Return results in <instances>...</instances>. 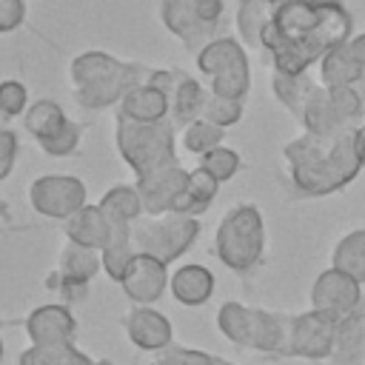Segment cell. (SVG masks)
I'll return each mask as SVG.
<instances>
[{
    "mask_svg": "<svg viewBox=\"0 0 365 365\" xmlns=\"http://www.w3.org/2000/svg\"><path fill=\"white\" fill-rule=\"evenodd\" d=\"M354 37V17L342 3L288 0L262 29L259 51L274 71L302 74L331 48Z\"/></svg>",
    "mask_w": 365,
    "mask_h": 365,
    "instance_id": "cell-1",
    "label": "cell"
},
{
    "mask_svg": "<svg viewBox=\"0 0 365 365\" xmlns=\"http://www.w3.org/2000/svg\"><path fill=\"white\" fill-rule=\"evenodd\" d=\"M282 160L299 197H328L354 182V177L362 171L356 128L331 140L302 134L285 143Z\"/></svg>",
    "mask_w": 365,
    "mask_h": 365,
    "instance_id": "cell-2",
    "label": "cell"
},
{
    "mask_svg": "<svg viewBox=\"0 0 365 365\" xmlns=\"http://www.w3.org/2000/svg\"><path fill=\"white\" fill-rule=\"evenodd\" d=\"M151 71L154 68L145 63L117 60L114 54L106 51H83L68 63L71 97L86 111L111 108L123 100V94L131 86L148 83Z\"/></svg>",
    "mask_w": 365,
    "mask_h": 365,
    "instance_id": "cell-3",
    "label": "cell"
},
{
    "mask_svg": "<svg viewBox=\"0 0 365 365\" xmlns=\"http://www.w3.org/2000/svg\"><path fill=\"white\" fill-rule=\"evenodd\" d=\"M262 251H265V222H262L259 208L251 205V202L234 205L220 220L217 234H214L217 259L225 268H231L237 274H245V271L259 265Z\"/></svg>",
    "mask_w": 365,
    "mask_h": 365,
    "instance_id": "cell-4",
    "label": "cell"
},
{
    "mask_svg": "<svg viewBox=\"0 0 365 365\" xmlns=\"http://www.w3.org/2000/svg\"><path fill=\"white\" fill-rule=\"evenodd\" d=\"M117 151L123 163L134 174H145L151 168L177 163V128L171 120H157V123H134L117 117Z\"/></svg>",
    "mask_w": 365,
    "mask_h": 365,
    "instance_id": "cell-5",
    "label": "cell"
},
{
    "mask_svg": "<svg viewBox=\"0 0 365 365\" xmlns=\"http://www.w3.org/2000/svg\"><path fill=\"white\" fill-rule=\"evenodd\" d=\"M200 237V222L197 217L185 214H157L148 217L143 214L140 220L131 222V245L137 254H148L160 262H174L180 259Z\"/></svg>",
    "mask_w": 365,
    "mask_h": 365,
    "instance_id": "cell-6",
    "label": "cell"
},
{
    "mask_svg": "<svg viewBox=\"0 0 365 365\" xmlns=\"http://www.w3.org/2000/svg\"><path fill=\"white\" fill-rule=\"evenodd\" d=\"M194 63L208 77L214 94L245 100L251 88V68H248V54L240 40L214 37L194 54Z\"/></svg>",
    "mask_w": 365,
    "mask_h": 365,
    "instance_id": "cell-7",
    "label": "cell"
},
{
    "mask_svg": "<svg viewBox=\"0 0 365 365\" xmlns=\"http://www.w3.org/2000/svg\"><path fill=\"white\" fill-rule=\"evenodd\" d=\"M86 182L71 174H46L29 185V205L48 220H68L86 205Z\"/></svg>",
    "mask_w": 365,
    "mask_h": 365,
    "instance_id": "cell-8",
    "label": "cell"
},
{
    "mask_svg": "<svg viewBox=\"0 0 365 365\" xmlns=\"http://www.w3.org/2000/svg\"><path fill=\"white\" fill-rule=\"evenodd\" d=\"M151 83L165 91L168 120L174 123V128H185L188 123H194L200 117L208 88H202L188 71H182V68H154Z\"/></svg>",
    "mask_w": 365,
    "mask_h": 365,
    "instance_id": "cell-9",
    "label": "cell"
},
{
    "mask_svg": "<svg viewBox=\"0 0 365 365\" xmlns=\"http://www.w3.org/2000/svg\"><path fill=\"white\" fill-rule=\"evenodd\" d=\"M336 328L339 319L325 311H305L291 317V345L288 356H302V359H328L336 342Z\"/></svg>",
    "mask_w": 365,
    "mask_h": 365,
    "instance_id": "cell-10",
    "label": "cell"
},
{
    "mask_svg": "<svg viewBox=\"0 0 365 365\" xmlns=\"http://www.w3.org/2000/svg\"><path fill=\"white\" fill-rule=\"evenodd\" d=\"M185 185H188V171L180 163H168V165L151 168L145 174H137V180H134V188L140 194L143 211L148 217L168 214L174 208V202L180 200V194L185 191Z\"/></svg>",
    "mask_w": 365,
    "mask_h": 365,
    "instance_id": "cell-11",
    "label": "cell"
},
{
    "mask_svg": "<svg viewBox=\"0 0 365 365\" xmlns=\"http://www.w3.org/2000/svg\"><path fill=\"white\" fill-rule=\"evenodd\" d=\"M362 282H356L354 277H348L339 268H325L314 285H311V308L334 314L336 319H345L348 314H354L362 305Z\"/></svg>",
    "mask_w": 365,
    "mask_h": 365,
    "instance_id": "cell-12",
    "label": "cell"
},
{
    "mask_svg": "<svg viewBox=\"0 0 365 365\" xmlns=\"http://www.w3.org/2000/svg\"><path fill=\"white\" fill-rule=\"evenodd\" d=\"M103 268V257L94 248H83L71 240H66L63 251H60V262H57V282L54 288L68 297V299H86L88 282L100 274Z\"/></svg>",
    "mask_w": 365,
    "mask_h": 365,
    "instance_id": "cell-13",
    "label": "cell"
},
{
    "mask_svg": "<svg viewBox=\"0 0 365 365\" xmlns=\"http://www.w3.org/2000/svg\"><path fill=\"white\" fill-rule=\"evenodd\" d=\"M23 325H26L31 345H66V342L77 339V319L60 302H48V305L34 308Z\"/></svg>",
    "mask_w": 365,
    "mask_h": 365,
    "instance_id": "cell-14",
    "label": "cell"
},
{
    "mask_svg": "<svg viewBox=\"0 0 365 365\" xmlns=\"http://www.w3.org/2000/svg\"><path fill=\"white\" fill-rule=\"evenodd\" d=\"M123 331L140 351H165L174 345V328L171 319L151 305H137L123 317Z\"/></svg>",
    "mask_w": 365,
    "mask_h": 365,
    "instance_id": "cell-15",
    "label": "cell"
},
{
    "mask_svg": "<svg viewBox=\"0 0 365 365\" xmlns=\"http://www.w3.org/2000/svg\"><path fill=\"white\" fill-rule=\"evenodd\" d=\"M168 279L171 277H168V265L165 262H160V259H154L148 254H137L120 285H123V294L131 302H137V305H154L165 294Z\"/></svg>",
    "mask_w": 365,
    "mask_h": 365,
    "instance_id": "cell-16",
    "label": "cell"
},
{
    "mask_svg": "<svg viewBox=\"0 0 365 365\" xmlns=\"http://www.w3.org/2000/svg\"><path fill=\"white\" fill-rule=\"evenodd\" d=\"M160 23L165 31H171L174 37H180V43L185 46L188 54H197L208 40L220 37L217 26H205L200 23L182 0H160Z\"/></svg>",
    "mask_w": 365,
    "mask_h": 365,
    "instance_id": "cell-17",
    "label": "cell"
},
{
    "mask_svg": "<svg viewBox=\"0 0 365 365\" xmlns=\"http://www.w3.org/2000/svg\"><path fill=\"white\" fill-rule=\"evenodd\" d=\"M299 123H302L305 134H311V137H325V140L351 131V125L336 114V108H334V103H331V94H328V88H325L322 83L311 88V94H308V100H305V106H302Z\"/></svg>",
    "mask_w": 365,
    "mask_h": 365,
    "instance_id": "cell-18",
    "label": "cell"
},
{
    "mask_svg": "<svg viewBox=\"0 0 365 365\" xmlns=\"http://www.w3.org/2000/svg\"><path fill=\"white\" fill-rule=\"evenodd\" d=\"M117 117L134 120V123L168 120V100H165V91L157 88L151 80L131 86V88L123 94V100L117 103Z\"/></svg>",
    "mask_w": 365,
    "mask_h": 365,
    "instance_id": "cell-19",
    "label": "cell"
},
{
    "mask_svg": "<svg viewBox=\"0 0 365 365\" xmlns=\"http://www.w3.org/2000/svg\"><path fill=\"white\" fill-rule=\"evenodd\" d=\"M66 222V240L83 245V248H94L103 251L111 242V222L106 220L100 205H83L80 211H74Z\"/></svg>",
    "mask_w": 365,
    "mask_h": 365,
    "instance_id": "cell-20",
    "label": "cell"
},
{
    "mask_svg": "<svg viewBox=\"0 0 365 365\" xmlns=\"http://www.w3.org/2000/svg\"><path fill=\"white\" fill-rule=\"evenodd\" d=\"M171 297L180 302V305H188V308H197V305H205L211 297H214V288H217V279L214 274L205 268V265H180L171 279Z\"/></svg>",
    "mask_w": 365,
    "mask_h": 365,
    "instance_id": "cell-21",
    "label": "cell"
},
{
    "mask_svg": "<svg viewBox=\"0 0 365 365\" xmlns=\"http://www.w3.org/2000/svg\"><path fill=\"white\" fill-rule=\"evenodd\" d=\"M328 359L334 365H365V305L339 319L336 342Z\"/></svg>",
    "mask_w": 365,
    "mask_h": 365,
    "instance_id": "cell-22",
    "label": "cell"
},
{
    "mask_svg": "<svg viewBox=\"0 0 365 365\" xmlns=\"http://www.w3.org/2000/svg\"><path fill=\"white\" fill-rule=\"evenodd\" d=\"M220 194V180L214 174H208L202 165H197L194 171H188V185L180 194V200L174 202V214H185V217H200L211 208V202Z\"/></svg>",
    "mask_w": 365,
    "mask_h": 365,
    "instance_id": "cell-23",
    "label": "cell"
},
{
    "mask_svg": "<svg viewBox=\"0 0 365 365\" xmlns=\"http://www.w3.org/2000/svg\"><path fill=\"white\" fill-rule=\"evenodd\" d=\"M359 77H365L362 66L356 63L354 51L348 48V43L331 48L322 60H319V83L325 88H336V86H354Z\"/></svg>",
    "mask_w": 365,
    "mask_h": 365,
    "instance_id": "cell-24",
    "label": "cell"
},
{
    "mask_svg": "<svg viewBox=\"0 0 365 365\" xmlns=\"http://www.w3.org/2000/svg\"><path fill=\"white\" fill-rule=\"evenodd\" d=\"M274 11H277V6H274L271 0H240L237 17H234L240 43H242V46H251V48H259V43H262V29H265L268 20L274 17Z\"/></svg>",
    "mask_w": 365,
    "mask_h": 365,
    "instance_id": "cell-25",
    "label": "cell"
},
{
    "mask_svg": "<svg viewBox=\"0 0 365 365\" xmlns=\"http://www.w3.org/2000/svg\"><path fill=\"white\" fill-rule=\"evenodd\" d=\"M314 86H317V83L308 77V71H302V74H282V71H274V74H271V91H274L277 103L285 106L297 120H299L302 106H305V100H308V94H311Z\"/></svg>",
    "mask_w": 365,
    "mask_h": 365,
    "instance_id": "cell-26",
    "label": "cell"
},
{
    "mask_svg": "<svg viewBox=\"0 0 365 365\" xmlns=\"http://www.w3.org/2000/svg\"><path fill=\"white\" fill-rule=\"evenodd\" d=\"M331 265L345 271L356 282H365V228H354L334 245Z\"/></svg>",
    "mask_w": 365,
    "mask_h": 365,
    "instance_id": "cell-27",
    "label": "cell"
},
{
    "mask_svg": "<svg viewBox=\"0 0 365 365\" xmlns=\"http://www.w3.org/2000/svg\"><path fill=\"white\" fill-rule=\"evenodd\" d=\"M66 123H68V117H66V111L54 100H34L26 108V114H23V125H26V131L37 143L46 140V137H51V134H57Z\"/></svg>",
    "mask_w": 365,
    "mask_h": 365,
    "instance_id": "cell-28",
    "label": "cell"
},
{
    "mask_svg": "<svg viewBox=\"0 0 365 365\" xmlns=\"http://www.w3.org/2000/svg\"><path fill=\"white\" fill-rule=\"evenodd\" d=\"M97 205L103 208L108 222H134V220H140L145 214L134 185H114V188H108L100 197Z\"/></svg>",
    "mask_w": 365,
    "mask_h": 365,
    "instance_id": "cell-29",
    "label": "cell"
},
{
    "mask_svg": "<svg viewBox=\"0 0 365 365\" xmlns=\"http://www.w3.org/2000/svg\"><path fill=\"white\" fill-rule=\"evenodd\" d=\"M91 356L83 354L74 342L66 345H31L20 354L17 365H88Z\"/></svg>",
    "mask_w": 365,
    "mask_h": 365,
    "instance_id": "cell-30",
    "label": "cell"
},
{
    "mask_svg": "<svg viewBox=\"0 0 365 365\" xmlns=\"http://www.w3.org/2000/svg\"><path fill=\"white\" fill-rule=\"evenodd\" d=\"M222 137H225V128L211 123V120H202V117H197L194 123H188L182 128V145H185V151H191L197 157L222 145Z\"/></svg>",
    "mask_w": 365,
    "mask_h": 365,
    "instance_id": "cell-31",
    "label": "cell"
},
{
    "mask_svg": "<svg viewBox=\"0 0 365 365\" xmlns=\"http://www.w3.org/2000/svg\"><path fill=\"white\" fill-rule=\"evenodd\" d=\"M242 103H245V100L220 97V94H214V91L208 88V91H205V100H202L200 117H202V120H211V123H217V125H222V128H228V125H234V123L242 120V111H245Z\"/></svg>",
    "mask_w": 365,
    "mask_h": 365,
    "instance_id": "cell-32",
    "label": "cell"
},
{
    "mask_svg": "<svg viewBox=\"0 0 365 365\" xmlns=\"http://www.w3.org/2000/svg\"><path fill=\"white\" fill-rule=\"evenodd\" d=\"M80 140H83V125H80V123H74V120L68 117V123H66L57 134H51V137H46V140H40L37 145H40L48 157H71V154L80 148Z\"/></svg>",
    "mask_w": 365,
    "mask_h": 365,
    "instance_id": "cell-33",
    "label": "cell"
},
{
    "mask_svg": "<svg viewBox=\"0 0 365 365\" xmlns=\"http://www.w3.org/2000/svg\"><path fill=\"white\" fill-rule=\"evenodd\" d=\"M328 94H331V103H334L336 114H339L351 128H356V125L362 123V117H365L356 86H336V88H328Z\"/></svg>",
    "mask_w": 365,
    "mask_h": 365,
    "instance_id": "cell-34",
    "label": "cell"
},
{
    "mask_svg": "<svg viewBox=\"0 0 365 365\" xmlns=\"http://www.w3.org/2000/svg\"><path fill=\"white\" fill-rule=\"evenodd\" d=\"M200 165L208 171V174H214L220 182H225V180H231L237 171H240V154L234 151V148H225V145H217L214 151H208V154H202L200 157Z\"/></svg>",
    "mask_w": 365,
    "mask_h": 365,
    "instance_id": "cell-35",
    "label": "cell"
},
{
    "mask_svg": "<svg viewBox=\"0 0 365 365\" xmlns=\"http://www.w3.org/2000/svg\"><path fill=\"white\" fill-rule=\"evenodd\" d=\"M29 88L20 80H3L0 83V120L23 117L29 108Z\"/></svg>",
    "mask_w": 365,
    "mask_h": 365,
    "instance_id": "cell-36",
    "label": "cell"
},
{
    "mask_svg": "<svg viewBox=\"0 0 365 365\" xmlns=\"http://www.w3.org/2000/svg\"><path fill=\"white\" fill-rule=\"evenodd\" d=\"M214 356L205 351H194V348H182V345H168L160 356L157 365H211Z\"/></svg>",
    "mask_w": 365,
    "mask_h": 365,
    "instance_id": "cell-37",
    "label": "cell"
},
{
    "mask_svg": "<svg viewBox=\"0 0 365 365\" xmlns=\"http://www.w3.org/2000/svg\"><path fill=\"white\" fill-rule=\"evenodd\" d=\"M185 9L205 26H217L222 23V14H225V0H182Z\"/></svg>",
    "mask_w": 365,
    "mask_h": 365,
    "instance_id": "cell-38",
    "label": "cell"
},
{
    "mask_svg": "<svg viewBox=\"0 0 365 365\" xmlns=\"http://www.w3.org/2000/svg\"><path fill=\"white\" fill-rule=\"evenodd\" d=\"M17 163V134L6 125V120H0V182L14 171Z\"/></svg>",
    "mask_w": 365,
    "mask_h": 365,
    "instance_id": "cell-39",
    "label": "cell"
},
{
    "mask_svg": "<svg viewBox=\"0 0 365 365\" xmlns=\"http://www.w3.org/2000/svg\"><path fill=\"white\" fill-rule=\"evenodd\" d=\"M26 20V0H0V34L17 31Z\"/></svg>",
    "mask_w": 365,
    "mask_h": 365,
    "instance_id": "cell-40",
    "label": "cell"
},
{
    "mask_svg": "<svg viewBox=\"0 0 365 365\" xmlns=\"http://www.w3.org/2000/svg\"><path fill=\"white\" fill-rule=\"evenodd\" d=\"M348 48L354 51L356 63H359V66H362V71H365V31H362V34H354V37L348 40Z\"/></svg>",
    "mask_w": 365,
    "mask_h": 365,
    "instance_id": "cell-41",
    "label": "cell"
},
{
    "mask_svg": "<svg viewBox=\"0 0 365 365\" xmlns=\"http://www.w3.org/2000/svg\"><path fill=\"white\" fill-rule=\"evenodd\" d=\"M356 145H359V157H362V168H365V123L356 125Z\"/></svg>",
    "mask_w": 365,
    "mask_h": 365,
    "instance_id": "cell-42",
    "label": "cell"
},
{
    "mask_svg": "<svg viewBox=\"0 0 365 365\" xmlns=\"http://www.w3.org/2000/svg\"><path fill=\"white\" fill-rule=\"evenodd\" d=\"M354 86H356V91H359V100H362V111H365V77H359Z\"/></svg>",
    "mask_w": 365,
    "mask_h": 365,
    "instance_id": "cell-43",
    "label": "cell"
},
{
    "mask_svg": "<svg viewBox=\"0 0 365 365\" xmlns=\"http://www.w3.org/2000/svg\"><path fill=\"white\" fill-rule=\"evenodd\" d=\"M88 365H114V362H111V359H91Z\"/></svg>",
    "mask_w": 365,
    "mask_h": 365,
    "instance_id": "cell-44",
    "label": "cell"
},
{
    "mask_svg": "<svg viewBox=\"0 0 365 365\" xmlns=\"http://www.w3.org/2000/svg\"><path fill=\"white\" fill-rule=\"evenodd\" d=\"M211 365H234V362H231V359H220V356H214V362H211Z\"/></svg>",
    "mask_w": 365,
    "mask_h": 365,
    "instance_id": "cell-45",
    "label": "cell"
},
{
    "mask_svg": "<svg viewBox=\"0 0 365 365\" xmlns=\"http://www.w3.org/2000/svg\"><path fill=\"white\" fill-rule=\"evenodd\" d=\"M317 3H342V0H317Z\"/></svg>",
    "mask_w": 365,
    "mask_h": 365,
    "instance_id": "cell-46",
    "label": "cell"
},
{
    "mask_svg": "<svg viewBox=\"0 0 365 365\" xmlns=\"http://www.w3.org/2000/svg\"><path fill=\"white\" fill-rule=\"evenodd\" d=\"M0 362H3V339H0Z\"/></svg>",
    "mask_w": 365,
    "mask_h": 365,
    "instance_id": "cell-47",
    "label": "cell"
}]
</instances>
